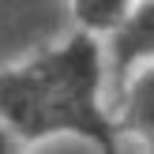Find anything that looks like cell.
I'll use <instances>...</instances> for the list:
<instances>
[{
	"mask_svg": "<svg viewBox=\"0 0 154 154\" xmlns=\"http://www.w3.org/2000/svg\"><path fill=\"white\" fill-rule=\"evenodd\" d=\"M109 83L105 38L75 26L30 60L0 68V117L23 135V143L75 135L117 154L124 132L117 109H109Z\"/></svg>",
	"mask_w": 154,
	"mask_h": 154,
	"instance_id": "obj_1",
	"label": "cell"
},
{
	"mask_svg": "<svg viewBox=\"0 0 154 154\" xmlns=\"http://www.w3.org/2000/svg\"><path fill=\"white\" fill-rule=\"evenodd\" d=\"M105 57H109L113 90L135 72L154 60V0H135L128 15L105 34Z\"/></svg>",
	"mask_w": 154,
	"mask_h": 154,
	"instance_id": "obj_2",
	"label": "cell"
},
{
	"mask_svg": "<svg viewBox=\"0 0 154 154\" xmlns=\"http://www.w3.org/2000/svg\"><path fill=\"white\" fill-rule=\"evenodd\" d=\"M120 98V109H117V120H120V132L124 135H135L150 154H154V60L143 68H135L117 90Z\"/></svg>",
	"mask_w": 154,
	"mask_h": 154,
	"instance_id": "obj_3",
	"label": "cell"
},
{
	"mask_svg": "<svg viewBox=\"0 0 154 154\" xmlns=\"http://www.w3.org/2000/svg\"><path fill=\"white\" fill-rule=\"evenodd\" d=\"M68 4H72L75 26L94 30V34L105 38V34H109V30L128 15V8H132L135 0H68Z\"/></svg>",
	"mask_w": 154,
	"mask_h": 154,
	"instance_id": "obj_4",
	"label": "cell"
},
{
	"mask_svg": "<svg viewBox=\"0 0 154 154\" xmlns=\"http://www.w3.org/2000/svg\"><path fill=\"white\" fill-rule=\"evenodd\" d=\"M23 147H26V143H23V135L15 132L4 117H0V154H15V150H23Z\"/></svg>",
	"mask_w": 154,
	"mask_h": 154,
	"instance_id": "obj_5",
	"label": "cell"
}]
</instances>
